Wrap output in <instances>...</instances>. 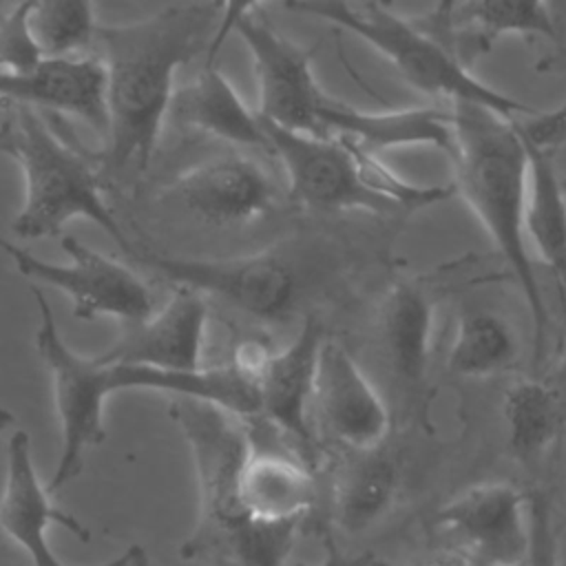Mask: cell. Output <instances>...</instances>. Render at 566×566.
Listing matches in <instances>:
<instances>
[{
  "instance_id": "6da1fadb",
  "label": "cell",
  "mask_w": 566,
  "mask_h": 566,
  "mask_svg": "<svg viewBox=\"0 0 566 566\" xmlns=\"http://www.w3.org/2000/svg\"><path fill=\"white\" fill-rule=\"evenodd\" d=\"M223 9L221 2H177L142 20L97 29L108 102L102 164L111 175H142L150 166L170 115L177 71L208 53Z\"/></svg>"
},
{
  "instance_id": "7a4b0ae2",
  "label": "cell",
  "mask_w": 566,
  "mask_h": 566,
  "mask_svg": "<svg viewBox=\"0 0 566 566\" xmlns=\"http://www.w3.org/2000/svg\"><path fill=\"white\" fill-rule=\"evenodd\" d=\"M170 418L181 429L197 478V524L184 539L181 559L217 566H285L301 524H261L239 495L250 451L245 420L208 402L172 398Z\"/></svg>"
},
{
  "instance_id": "3957f363",
  "label": "cell",
  "mask_w": 566,
  "mask_h": 566,
  "mask_svg": "<svg viewBox=\"0 0 566 566\" xmlns=\"http://www.w3.org/2000/svg\"><path fill=\"white\" fill-rule=\"evenodd\" d=\"M455 186L493 248L511 268L533 323V356L539 363L548 312L524 232L528 155L513 119L480 104H453Z\"/></svg>"
},
{
  "instance_id": "277c9868",
  "label": "cell",
  "mask_w": 566,
  "mask_h": 566,
  "mask_svg": "<svg viewBox=\"0 0 566 566\" xmlns=\"http://www.w3.org/2000/svg\"><path fill=\"white\" fill-rule=\"evenodd\" d=\"M22 170L24 199L11 232L27 241L57 237L75 219L99 226L124 252H133L115 212L104 199L97 172L69 148L29 106H13L2 148Z\"/></svg>"
},
{
  "instance_id": "5b68a950",
  "label": "cell",
  "mask_w": 566,
  "mask_h": 566,
  "mask_svg": "<svg viewBox=\"0 0 566 566\" xmlns=\"http://www.w3.org/2000/svg\"><path fill=\"white\" fill-rule=\"evenodd\" d=\"M285 9L332 22L376 49L416 91L453 104H480L509 119L524 117L537 108L484 84L467 71L433 38L422 33L411 18L398 15L380 2L301 0Z\"/></svg>"
},
{
  "instance_id": "8992f818",
  "label": "cell",
  "mask_w": 566,
  "mask_h": 566,
  "mask_svg": "<svg viewBox=\"0 0 566 566\" xmlns=\"http://www.w3.org/2000/svg\"><path fill=\"white\" fill-rule=\"evenodd\" d=\"M31 294L38 307L35 352L51 378L62 440L55 471L46 482L55 495L82 473L88 451L104 442V407L115 391L108 365L97 363L95 356H82L66 345L42 287L31 283Z\"/></svg>"
},
{
  "instance_id": "52a82bcc",
  "label": "cell",
  "mask_w": 566,
  "mask_h": 566,
  "mask_svg": "<svg viewBox=\"0 0 566 566\" xmlns=\"http://www.w3.org/2000/svg\"><path fill=\"white\" fill-rule=\"evenodd\" d=\"M130 256L175 287L214 296L263 323L287 318L305 290L303 261L283 245L230 259H181L142 252H130Z\"/></svg>"
},
{
  "instance_id": "ba28073f",
  "label": "cell",
  "mask_w": 566,
  "mask_h": 566,
  "mask_svg": "<svg viewBox=\"0 0 566 566\" xmlns=\"http://www.w3.org/2000/svg\"><path fill=\"white\" fill-rule=\"evenodd\" d=\"M223 27L237 33L250 51L256 88L259 117L287 130L325 135L321 113L332 99L312 71V49L281 35L265 18L261 4H230Z\"/></svg>"
},
{
  "instance_id": "9c48e42d",
  "label": "cell",
  "mask_w": 566,
  "mask_h": 566,
  "mask_svg": "<svg viewBox=\"0 0 566 566\" xmlns=\"http://www.w3.org/2000/svg\"><path fill=\"white\" fill-rule=\"evenodd\" d=\"M60 243L69 263L44 261L27 248L0 237V250L13 261L15 270L24 279L62 290L71 301L75 318L93 321L108 316L133 325L153 314V292L128 265L93 250L71 234L62 237Z\"/></svg>"
},
{
  "instance_id": "30bf717a",
  "label": "cell",
  "mask_w": 566,
  "mask_h": 566,
  "mask_svg": "<svg viewBox=\"0 0 566 566\" xmlns=\"http://www.w3.org/2000/svg\"><path fill=\"white\" fill-rule=\"evenodd\" d=\"M272 155L281 161L290 197L312 210H365L374 214L396 208L371 192L343 137L310 135L261 119Z\"/></svg>"
},
{
  "instance_id": "8fae6325",
  "label": "cell",
  "mask_w": 566,
  "mask_h": 566,
  "mask_svg": "<svg viewBox=\"0 0 566 566\" xmlns=\"http://www.w3.org/2000/svg\"><path fill=\"white\" fill-rule=\"evenodd\" d=\"M166 195L197 221L212 228L248 226L279 206V188L254 157L226 153L181 170Z\"/></svg>"
},
{
  "instance_id": "7c38bea8",
  "label": "cell",
  "mask_w": 566,
  "mask_h": 566,
  "mask_svg": "<svg viewBox=\"0 0 566 566\" xmlns=\"http://www.w3.org/2000/svg\"><path fill=\"white\" fill-rule=\"evenodd\" d=\"M323 323L310 314L294 340L274 352L256 380L259 420L270 424L316 471L318 442L312 418L318 354L325 343Z\"/></svg>"
},
{
  "instance_id": "4fadbf2b",
  "label": "cell",
  "mask_w": 566,
  "mask_h": 566,
  "mask_svg": "<svg viewBox=\"0 0 566 566\" xmlns=\"http://www.w3.org/2000/svg\"><path fill=\"white\" fill-rule=\"evenodd\" d=\"M471 555L473 566H524L531 548L528 495L509 482L464 489L436 513Z\"/></svg>"
},
{
  "instance_id": "5bb4252c",
  "label": "cell",
  "mask_w": 566,
  "mask_h": 566,
  "mask_svg": "<svg viewBox=\"0 0 566 566\" xmlns=\"http://www.w3.org/2000/svg\"><path fill=\"white\" fill-rule=\"evenodd\" d=\"M250 451L239 478L245 513L261 524H301L316 506L314 469L259 418L245 420Z\"/></svg>"
},
{
  "instance_id": "9a60e30c",
  "label": "cell",
  "mask_w": 566,
  "mask_h": 566,
  "mask_svg": "<svg viewBox=\"0 0 566 566\" xmlns=\"http://www.w3.org/2000/svg\"><path fill=\"white\" fill-rule=\"evenodd\" d=\"M312 418L345 451L380 447L389 433V409L352 354L325 338L314 385Z\"/></svg>"
},
{
  "instance_id": "2e32d148",
  "label": "cell",
  "mask_w": 566,
  "mask_h": 566,
  "mask_svg": "<svg viewBox=\"0 0 566 566\" xmlns=\"http://www.w3.org/2000/svg\"><path fill=\"white\" fill-rule=\"evenodd\" d=\"M411 22L451 53L467 71L491 53L504 35H542L557 42V27L548 4L513 0H471L444 2Z\"/></svg>"
},
{
  "instance_id": "e0dca14e",
  "label": "cell",
  "mask_w": 566,
  "mask_h": 566,
  "mask_svg": "<svg viewBox=\"0 0 566 566\" xmlns=\"http://www.w3.org/2000/svg\"><path fill=\"white\" fill-rule=\"evenodd\" d=\"M208 303L199 292L175 287L168 303L148 318L126 325L122 336L102 354V365H135L161 371L203 369Z\"/></svg>"
},
{
  "instance_id": "ac0fdd59",
  "label": "cell",
  "mask_w": 566,
  "mask_h": 566,
  "mask_svg": "<svg viewBox=\"0 0 566 566\" xmlns=\"http://www.w3.org/2000/svg\"><path fill=\"white\" fill-rule=\"evenodd\" d=\"M62 526L82 542H88V528L71 513L53 504V493L42 484L31 453V436L13 429L7 442V475L0 495V528L15 542L31 566H64L49 544V528Z\"/></svg>"
},
{
  "instance_id": "d6986e66",
  "label": "cell",
  "mask_w": 566,
  "mask_h": 566,
  "mask_svg": "<svg viewBox=\"0 0 566 566\" xmlns=\"http://www.w3.org/2000/svg\"><path fill=\"white\" fill-rule=\"evenodd\" d=\"M0 99L11 106L49 108L108 133L106 71L99 57L42 60L27 71H0Z\"/></svg>"
},
{
  "instance_id": "ffe728a7",
  "label": "cell",
  "mask_w": 566,
  "mask_h": 566,
  "mask_svg": "<svg viewBox=\"0 0 566 566\" xmlns=\"http://www.w3.org/2000/svg\"><path fill=\"white\" fill-rule=\"evenodd\" d=\"M321 126L325 135L347 137L374 155L402 146H433L451 159L455 148L451 106H413L378 113L360 111L332 97L321 113Z\"/></svg>"
},
{
  "instance_id": "44dd1931",
  "label": "cell",
  "mask_w": 566,
  "mask_h": 566,
  "mask_svg": "<svg viewBox=\"0 0 566 566\" xmlns=\"http://www.w3.org/2000/svg\"><path fill=\"white\" fill-rule=\"evenodd\" d=\"M214 60L206 55L199 75L175 91L168 117L184 128L206 133L219 142L272 155L259 113L245 106Z\"/></svg>"
},
{
  "instance_id": "7402d4cb",
  "label": "cell",
  "mask_w": 566,
  "mask_h": 566,
  "mask_svg": "<svg viewBox=\"0 0 566 566\" xmlns=\"http://www.w3.org/2000/svg\"><path fill=\"white\" fill-rule=\"evenodd\" d=\"M400 469L385 444L347 451L332 478V517L349 535L365 533L391 509Z\"/></svg>"
},
{
  "instance_id": "603a6c76",
  "label": "cell",
  "mask_w": 566,
  "mask_h": 566,
  "mask_svg": "<svg viewBox=\"0 0 566 566\" xmlns=\"http://www.w3.org/2000/svg\"><path fill=\"white\" fill-rule=\"evenodd\" d=\"M380 345L405 385H420L431 354L433 301L411 281H398L380 307Z\"/></svg>"
},
{
  "instance_id": "cb8c5ba5",
  "label": "cell",
  "mask_w": 566,
  "mask_h": 566,
  "mask_svg": "<svg viewBox=\"0 0 566 566\" xmlns=\"http://www.w3.org/2000/svg\"><path fill=\"white\" fill-rule=\"evenodd\" d=\"M526 146V144H524ZM528 181L524 206V232L528 245L566 285V184L553 157L526 146Z\"/></svg>"
},
{
  "instance_id": "d4e9b609",
  "label": "cell",
  "mask_w": 566,
  "mask_h": 566,
  "mask_svg": "<svg viewBox=\"0 0 566 566\" xmlns=\"http://www.w3.org/2000/svg\"><path fill=\"white\" fill-rule=\"evenodd\" d=\"M506 444L524 467H535L555 444L564 409L557 391L537 378H517L502 400Z\"/></svg>"
},
{
  "instance_id": "484cf974",
  "label": "cell",
  "mask_w": 566,
  "mask_h": 566,
  "mask_svg": "<svg viewBox=\"0 0 566 566\" xmlns=\"http://www.w3.org/2000/svg\"><path fill=\"white\" fill-rule=\"evenodd\" d=\"M517 336L509 321L491 310H471L458 318L447 367L462 378H489L513 365Z\"/></svg>"
},
{
  "instance_id": "4316f807",
  "label": "cell",
  "mask_w": 566,
  "mask_h": 566,
  "mask_svg": "<svg viewBox=\"0 0 566 566\" xmlns=\"http://www.w3.org/2000/svg\"><path fill=\"white\" fill-rule=\"evenodd\" d=\"M29 29L44 60L80 57L97 38V18L91 2L49 0L29 2Z\"/></svg>"
},
{
  "instance_id": "83f0119b",
  "label": "cell",
  "mask_w": 566,
  "mask_h": 566,
  "mask_svg": "<svg viewBox=\"0 0 566 566\" xmlns=\"http://www.w3.org/2000/svg\"><path fill=\"white\" fill-rule=\"evenodd\" d=\"M42 60L29 29V2L7 7L0 15V71H27Z\"/></svg>"
},
{
  "instance_id": "f1b7e54d",
  "label": "cell",
  "mask_w": 566,
  "mask_h": 566,
  "mask_svg": "<svg viewBox=\"0 0 566 566\" xmlns=\"http://www.w3.org/2000/svg\"><path fill=\"white\" fill-rule=\"evenodd\" d=\"M513 126L526 146L555 155L566 144V99L551 111L515 117Z\"/></svg>"
},
{
  "instance_id": "f546056e",
  "label": "cell",
  "mask_w": 566,
  "mask_h": 566,
  "mask_svg": "<svg viewBox=\"0 0 566 566\" xmlns=\"http://www.w3.org/2000/svg\"><path fill=\"white\" fill-rule=\"evenodd\" d=\"M531 548L524 566H557V542L551 524V509L542 495L528 497Z\"/></svg>"
},
{
  "instance_id": "4dcf8cb0",
  "label": "cell",
  "mask_w": 566,
  "mask_h": 566,
  "mask_svg": "<svg viewBox=\"0 0 566 566\" xmlns=\"http://www.w3.org/2000/svg\"><path fill=\"white\" fill-rule=\"evenodd\" d=\"M557 27V51L544 55L535 69L537 73H564L566 71V4H548Z\"/></svg>"
},
{
  "instance_id": "1f68e13d",
  "label": "cell",
  "mask_w": 566,
  "mask_h": 566,
  "mask_svg": "<svg viewBox=\"0 0 566 566\" xmlns=\"http://www.w3.org/2000/svg\"><path fill=\"white\" fill-rule=\"evenodd\" d=\"M374 559L376 557L371 553H347L327 539L323 559L316 566H371Z\"/></svg>"
},
{
  "instance_id": "d6a6232c",
  "label": "cell",
  "mask_w": 566,
  "mask_h": 566,
  "mask_svg": "<svg viewBox=\"0 0 566 566\" xmlns=\"http://www.w3.org/2000/svg\"><path fill=\"white\" fill-rule=\"evenodd\" d=\"M555 378L566 382V318H564V332H562V343L555 360Z\"/></svg>"
},
{
  "instance_id": "836d02e7",
  "label": "cell",
  "mask_w": 566,
  "mask_h": 566,
  "mask_svg": "<svg viewBox=\"0 0 566 566\" xmlns=\"http://www.w3.org/2000/svg\"><path fill=\"white\" fill-rule=\"evenodd\" d=\"M130 562H133V544L124 553H119V555H115V557H111V559H106L97 566H130Z\"/></svg>"
},
{
  "instance_id": "e575fe53",
  "label": "cell",
  "mask_w": 566,
  "mask_h": 566,
  "mask_svg": "<svg viewBox=\"0 0 566 566\" xmlns=\"http://www.w3.org/2000/svg\"><path fill=\"white\" fill-rule=\"evenodd\" d=\"M130 566H153V562H150V557H148L144 546L133 544V562H130Z\"/></svg>"
},
{
  "instance_id": "d590c367",
  "label": "cell",
  "mask_w": 566,
  "mask_h": 566,
  "mask_svg": "<svg viewBox=\"0 0 566 566\" xmlns=\"http://www.w3.org/2000/svg\"><path fill=\"white\" fill-rule=\"evenodd\" d=\"M11 424H13V413H11L9 409L0 407V436H2Z\"/></svg>"
},
{
  "instance_id": "8d00e7d4",
  "label": "cell",
  "mask_w": 566,
  "mask_h": 566,
  "mask_svg": "<svg viewBox=\"0 0 566 566\" xmlns=\"http://www.w3.org/2000/svg\"><path fill=\"white\" fill-rule=\"evenodd\" d=\"M427 566H471V564L464 562V559H438V562H431Z\"/></svg>"
},
{
  "instance_id": "74e56055",
  "label": "cell",
  "mask_w": 566,
  "mask_h": 566,
  "mask_svg": "<svg viewBox=\"0 0 566 566\" xmlns=\"http://www.w3.org/2000/svg\"><path fill=\"white\" fill-rule=\"evenodd\" d=\"M11 104L9 102H4V99H0V126L9 119V115H11Z\"/></svg>"
},
{
  "instance_id": "f35d334b",
  "label": "cell",
  "mask_w": 566,
  "mask_h": 566,
  "mask_svg": "<svg viewBox=\"0 0 566 566\" xmlns=\"http://www.w3.org/2000/svg\"><path fill=\"white\" fill-rule=\"evenodd\" d=\"M11 117V115H9ZM7 137H9V119L0 126V153H2V148H4V144H7Z\"/></svg>"
},
{
  "instance_id": "ab89813d",
  "label": "cell",
  "mask_w": 566,
  "mask_h": 566,
  "mask_svg": "<svg viewBox=\"0 0 566 566\" xmlns=\"http://www.w3.org/2000/svg\"><path fill=\"white\" fill-rule=\"evenodd\" d=\"M371 566H387V564H385V562H380V559H374V562H371Z\"/></svg>"
},
{
  "instance_id": "60d3db41",
  "label": "cell",
  "mask_w": 566,
  "mask_h": 566,
  "mask_svg": "<svg viewBox=\"0 0 566 566\" xmlns=\"http://www.w3.org/2000/svg\"><path fill=\"white\" fill-rule=\"evenodd\" d=\"M7 7H9V4H4V2H0V15H2V13H4V11H7Z\"/></svg>"
},
{
  "instance_id": "b9f144b4",
  "label": "cell",
  "mask_w": 566,
  "mask_h": 566,
  "mask_svg": "<svg viewBox=\"0 0 566 566\" xmlns=\"http://www.w3.org/2000/svg\"><path fill=\"white\" fill-rule=\"evenodd\" d=\"M471 566H473V564H471Z\"/></svg>"
}]
</instances>
